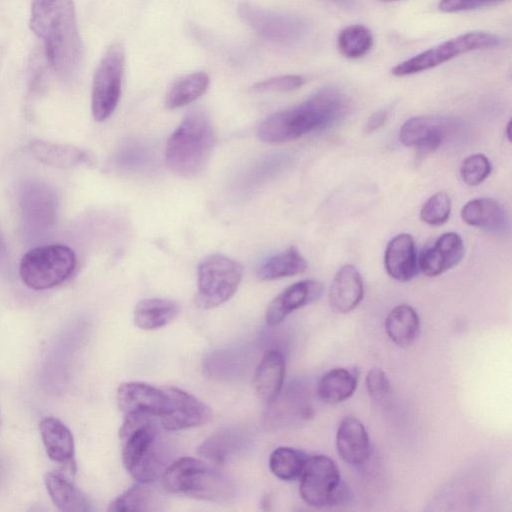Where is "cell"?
<instances>
[{
    "label": "cell",
    "instance_id": "cell-1",
    "mask_svg": "<svg viewBox=\"0 0 512 512\" xmlns=\"http://www.w3.org/2000/svg\"><path fill=\"white\" fill-rule=\"evenodd\" d=\"M29 24L52 70L62 79L72 78L82 58L73 0H32Z\"/></svg>",
    "mask_w": 512,
    "mask_h": 512
},
{
    "label": "cell",
    "instance_id": "cell-2",
    "mask_svg": "<svg viewBox=\"0 0 512 512\" xmlns=\"http://www.w3.org/2000/svg\"><path fill=\"white\" fill-rule=\"evenodd\" d=\"M349 109L350 101L342 90L323 87L297 106L267 116L258 126L257 136L267 143L294 140L335 125Z\"/></svg>",
    "mask_w": 512,
    "mask_h": 512
},
{
    "label": "cell",
    "instance_id": "cell-3",
    "mask_svg": "<svg viewBox=\"0 0 512 512\" xmlns=\"http://www.w3.org/2000/svg\"><path fill=\"white\" fill-rule=\"evenodd\" d=\"M122 462L138 482L153 483L169 466L171 452L154 418L126 416L119 430Z\"/></svg>",
    "mask_w": 512,
    "mask_h": 512
},
{
    "label": "cell",
    "instance_id": "cell-4",
    "mask_svg": "<svg viewBox=\"0 0 512 512\" xmlns=\"http://www.w3.org/2000/svg\"><path fill=\"white\" fill-rule=\"evenodd\" d=\"M216 141L208 115L199 109L190 111L167 140L165 160L169 169L184 178L203 171Z\"/></svg>",
    "mask_w": 512,
    "mask_h": 512
},
{
    "label": "cell",
    "instance_id": "cell-5",
    "mask_svg": "<svg viewBox=\"0 0 512 512\" xmlns=\"http://www.w3.org/2000/svg\"><path fill=\"white\" fill-rule=\"evenodd\" d=\"M162 481L170 493L201 500L227 502L234 495V486L223 473L193 457H181L171 462Z\"/></svg>",
    "mask_w": 512,
    "mask_h": 512
},
{
    "label": "cell",
    "instance_id": "cell-6",
    "mask_svg": "<svg viewBox=\"0 0 512 512\" xmlns=\"http://www.w3.org/2000/svg\"><path fill=\"white\" fill-rule=\"evenodd\" d=\"M76 264V255L68 246H37L23 255L19 274L28 288L47 290L65 282L74 272Z\"/></svg>",
    "mask_w": 512,
    "mask_h": 512
},
{
    "label": "cell",
    "instance_id": "cell-7",
    "mask_svg": "<svg viewBox=\"0 0 512 512\" xmlns=\"http://www.w3.org/2000/svg\"><path fill=\"white\" fill-rule=\"evenodd\" d=\"M502 44L503 38L491 32L463 33L398 63L391 72L397 77L413 75L437 67L460 55L476 50L496 48Z\"/></svg>",
    "mask_w": 512,
    "mask_h": 512
},
{
    "label": "cell",
    "instance_id": "cell-8",
    "mask_svg": "<svg viewBox=\"0 0 512 512\" xmlns=\"http://www.w3.org/2000/svg\"><path fill=\"white\" fill-rule=\"evenodd\" d=\"M299 480L302 500L315 508L344 503L350 496L338 466L326 455L306 457Z\"/></svg>",
    "mask_w": 512,
    "mask_h": 512
},
{
    "label": "cell",
    "instance_id": "cell-9",
    "mask_svg": "<svg viewBox=\"0 0 512 512\" xmlns=\"http://www.w3.org/2000/svg\"><path fill=\"white\" fill-rule=\"evenodd\" d=\"M197 274L196 303L203 309H211L234 295L242 279L243 267L227 256L211 254L200 261Z\"/></svg>",
    "mask_w": 512,
    "mask_h": 512
},
{
    "label": "cell",
    "instance_id": "cell-10",
    "mask_svg": "<svg viewBox=\"0 0 512 512\" xmlns=\"http://www.w3.org/2000/svg\"><path fill=\"white\" fill-rule=\"evenodd\" d=\"M125 51L120 42L112 43L95 71L91 92L93 118L102 122L115 111L121 96Z\"/></svg>",
    "mask_w": 512,
    "mask_h": 512
},
{
    "label": "cell",
    "instance_id": "cell-11",
    "mask_svg": "<svg viewBox=\"0 0 512 512\" xmlns=\"http://www.w3.org/2000/svg\"><path fill=\"white\" fill-rule=\"evenodd\" d=\"M21 220L31 238L45 236L57 218L58 199L53 188L40 180H27L19 195Z\"/></svg>",
    "mask_w": 512,
    "mask_h": 512
},
{
    "label": "cell",
    "instance_id": "cell-12",
    "mask_svg": "<svg viewBox=\"0 0 512 512\" xmlns=\"http://www.w3.org/2000/svg\"><path fill=\"white\" fill-rule=\"evenodd\" d=\"M238 15L251 29L273 42L295 43L308 33L305 20L293 14L242 3L238 8Z\"/></svg>",
    "mask_w": 512,
    "mask_h": 512
},
{
    "label": "cell",
    "instance_id": "cell-13",
    "mask_svg": "<svg viewBox=\"0 0 512 512\" xmlns=\"http://www.w3.org/2000/svg\"><path fill=\"white\" fill-rule=\"evenodd\" d=\"M167 408L159 417L160 425L167 431H178L205 425L212 418V411L204 402L180 388L163 387Z\"/></svg>",
    "mask_w": 512,
    "mask_h": 512
},
{
    "label": "cell",
    "instance_id": "cell-14",
    "mask_svg": "<svg viewBox=\"0 0 512 512\" xmlns=\"http://www.w3.org/2000/svg\"><path fill=\"white\" fill-rule=\"evenodd\" d=\"M117 405L125 416L143 415L160 417L167 408L168 398L164 388L143 382L121 384L116 394Z\"/></svg>",
    "mask_w": 512,
    "mask_h": 512
},
{
    "label": "cell",
    "instance_id": "cell-15",
    "mask_svg": "<svg viewBox=\"0 0 512 512\" xmlns=\"http://www.w3.org/2000/svg\"><path fill=\"white\" fill-rule=\"evenodd\" d=\"M450 120L436 116H415L401 126L399 140L421 154H428L442 144L448 128L454 126Z\"/></svg>",
    "mask_w": 512,
    "mask_h": 512
},
{
    "label": "cell",
    "instance_id": "cell-16",
    "mask_svg": "<svg viewBox=\"0 0 512 512\" xmlns=\"http://www.w3.org/2000/svg\"><path fill=\"white\" fill-rule=\"evenodd\" d=\"M322 292L323 285L311 279L288 286L269 304L265 316L267 325L280 324L293 311L318 300Z\"/></svg>",
    "mask_w": 512,
    "mask_h": 512
},
{
    "label": "cell",
    "instance_id": "cell-17",
    "mask_svg": "<svg viewBox=\"0 0 512 512\" xmlns=\"http://www.w3.org/2000/svg\"><path fill=\"white\" fill-rule=\"evenodd\" d=\"M463 256L462 238L455 232H447L423 249L419 267L425 275L435 277L456 266Z\"/></svg>",
    "mask_w": 512,
    "mask_h": 512
},
{
    "label": "cell",
    "instance_id": "cell-18",
    "mask_svg": "<svg viewBox=\"0 0 512 512\" xmlns=\"http://www.w3.org/2000/svg\"><path fill=\"white\" fill-rule=\"evenodd\" d=\"M336 448L339 457L353 466L363 464L370 455V439L362 422L355 416L344 417L337 429Z\"/></svg>",
    "mask_w": 512,
    "mask_h": 512
},
{
    "label": "cell",
    "instance_id": "cell-19",
    "mask_svg": "<svg viewBox=\"0 0 512 512\" xmlns=\"http://www.w3.org/2000/svg\"><path fill=\"white\" fill-rule=\"evenodd\" d=\"M252 440L251 431L242 426H229L205 439L198 454L214 463H223L244 450Z\"/></svg>",
    "mask_w": 512,
    "mask_h": 512
},
{
    "label": "cell",
    "instance_id": "cell-20",
    "mask_svg": "<svg viewBox=\"0 0 512 512\" xmlns=\"http://www.w3.org/2000/svg\"><path fill=\"white\" fill-rule=\"evenodd\" d=\"M364 285L359 271L353 265L339 268L329 289V303L337 313H349L361 302Z\"/></svg>",
    "mask_w": 512,
    "mask_h": 512
},
{
    "label": "cell",
    "instance_id": "cell-21",
    "mask_svg": "<svg viewBox=\"0 0 512 512\" xmlns=\"http://www.w3.org/2000/svg\"><path fill=\"white\" fill-rule=\"evenodd\" d=\"M384 265L395 280L407 282L417 273V253L411 235L402 233L392 238L386 246Z\"/></svg>",
    "mask_w": 512,
    "mask_h": 512
},
{
    "label": "cell",
    "instance_id": "cell-22",
    "mask_svg": "<svg viewBox=\"0 0 512 512\" xmlns=\"http://www.w3.org/2000/svg\"><path fill=\"white\" fill-rule=\"evenodd\" d=\"M39 429L48 457L64 466H75L74 438L69 428L55 417H45Z\"/></svg>",
    "mask_w": 512,
    "mask_h": 512
},
{
    "label": "cell",
    "instance_id": "cell-23",
    "mask_svg": "<svg viewBox=\"0 0 512 512\" xmlns=\"http://www.w3.org/2000/svg\"><path fill=\"white\" fill-rule=\"evenodd\" d=\"M285 376V358L281 351L268 350L254 373V388L257 396L267 404L281 392Z\"/></svg>",
    "mask_w": 512,
    "mask_h": 512
},
{
    "label": "cell",
    "instance_id": "cell-24",
    "mask_svg": "<svg viewBox=\"0 0 512 512\" xmlns=\"http://www.w3.org/2000/svg\"><path fill=\"white\" fill-rule=\"evenodd\" d=\"M267 405L264 423L269 429L289 426L310 414V407L295 388L284 392L281 390L277 397Z\"/></svg>",
    "mask_w": 512,
    "mask_h": 512
},
{
    "label": "cell",
    "instance_id": "cell-25",
    "mask_svg": "<svg viewBox=\"0 0 512 512\" xmlns=\"http://www.w3.org/2000/svg\"><path fill=\"white\" fill-rule=\"evenodd\" d=\"M462 220L474 227L491 233L504 231L508 226V215L503 206L492 198H476L461 209Z\"/></svg>",
    "mask_w": 512,
    "mask_h": 512
},
{
    "label": "cell",
    "instance_id": "cell-26",
    "mask_svg": "<svg viewBox=\"0 0 512 512\" xmlns=\"http://www.w3.org/2000/svg\"><path fill=\"white\" fill-rule=\"evenodd\" d=\"M28 150L36 160L58 168H73L90 161L87 152L66 144L34 140L30 142Z\"/></svg>",
    "mask_w": 512,
    "mask_h": 512
},
{
    "label": "cell",
    "instance_id": "cell-27",
    "mask_svg": "<svg viewBox=\"0 0 512 512\" xmlns=\"http://www.w3.org/2000/svg\"><path fill=\"white\" fill-rule=\"evenodd\" d=\"M44 483L55 506L64 512H86L89 502L81 491L60 471H49Z\"/></svg>",
    "mask_w": 512,
    "mask_h": 512
},
{
    "label": "cell",
    "instance_id": "cell-28",
    "mask_svg": "<svg viewBox=\"0 0 512 512\" xmlns=\"http://www.w3.org/2000/svg\"><path fill=\"white\" fill-rule=\"evenodd\" d=\"M356 368H333L322 375L317 395L325 403L337 404L350 398L358 384Z\"/></svg>",
    "mask_w": 512,
    "mask_h": 512
},
{
    "label": "cell",
    "instance_id": "cell-29",
    "mask_svg": "<svg viewBox=\"0 0 512 512\" xmlns=\"http://www.w3.org/2000/svg\"><path fill=\"white\" fill-rule=\"evenodd\" d=\"M385 330L389 338L400 347L411 345L420 333V319L409 305L394 307L386 317Z\"/></svg>",
    "mask_w": 512,
    "mask_h": 512
},
{
    "label": "cell",
    "instance_id": "cell-30",
    "mask_svg": "<svg viewBox=\"0 0 512 512\" xmlns=\"http://www.w3.org/2000/svg\"><path fill=\"white\" fill-rule=\"evenodd\" d=\"M176 302L162 298H148L138 302L134 310V323L143 330H156L169 324L178 314Z\"/></svg>",
    "mask_w": 512,
    "mask_h": 512
},
{
    "label": "cell",
    "instance_id": "cell-31",
    "mask_svg": "<svg viewBox=\"0 0 512 512\" xmlns=\"http://www.w3.org/2000/svg\"><path fill=\"white\" fill-rule=\"evenodd\" d=\"M307 262L293 246L264 261L257 270L260 280H275L303 273Z\"/></svg>",
    "mask_w": 512,
    "mask_h": 512
},
{
    "label": "cell",
    "instance_id": "cell-32",
    "mask_svg": "<svg viewBox=\"0 0 512 512\" xmlns=\"http://www.w3.org/2000/svg\"><path fill=\"white\" fill-rule=\"evenodd\" d=\"M209 82L205 72H194L179 78L166 94V107L176 109L194 102L207 91Z\"/></svg>",
    "mask_w": 512,
    "mask_h": 512
},
{
    "label": "cell",
    "instance_id": "cell-33",
    "mask_svg": "<svg viewBox=\"0 0 512 512\" xmlns=\"http://www.w3.org/2000/svg\"><path fill=\"white\" fill-rule=\"evenodd\" d=\"M150 484L138 482L111 502L108 510L113 512L156 510L159 497Z\"/></svg>",
    "mask_w": 512,
    "mask_h": 512
},
{
    "label": "cell",
    "instance_id": "cell-34",
    "mask_svg": "<svg viewBox=\"0 0 512 512\" xmlns=\"http://www.w3.org/2000/svg\"><path fill=\"white\" fill-rule=\"evenodd\" d=\"M374 45L373 34L366 26L353 24L343 28L337 36V48L345 58L356 60L364 57Z\"/></svg>",
    "mask_w": 512,
    "mask_h": 512
},
{
    "label": "cell",
    "instance_id": "cell-35",
    "mask_svg": "<svg viewBox=\"0 0 512 512\" xmlns=\"http://www.w3.org/2000/svg\"><path fill=\"white\" fill-rule=\"evenodd\" d=\"M306 455L291 447H278L269 457V468L280 480L294 481L299 479Z\"/></svg>",
    "mask_w": 512,
    "mask_h": 512
},
{
    "label": "cell",
    "instance_id": "cell-36",
    "mask_svg": "<svg viewBox=\"0 0 512 512\" xmlns=\"http://www.w3.org/2000/svg\"><path fill=\"white\" fill-rule=\"evenodd\" d=\"M451 213L450 197L444 192L432 195L423 204L420 211V218L429 225H441L445 223Z\"/></svg>",
    "mask_w": 512,
    "mask_h": 512
},
{
    "label": "cell",
    "instance_id": "cell-37",
    "mask_svg": "<svg viewBox=\"0 0 512 512\" xmlns=\"http://www.w3.org/2000/svg\"><path fill=\"white\" fill-rule=\"evenodd\" d=\"M492 166L484 154H473L465 158L460 166L462 180L469 186L481 184L491 173Z\"/></svg>",
    "mask_w": 512,
    "mask_h": 512
},
{
    "label": "cell",
    "instance_id": "cell-38",
    "mask_svg": "<svg viewBox=\"0 0 512 512\" xmlns=\"http://www.w3.org/2000/svg\"><path fill=\"white\" fill-rule=\"evenodd\" d=\"M305 83L300 75H282L255 83L251 90L259 93L289 92L300 88Z\"/></svg>",
    "mask_w": 512,
    "mask_h": 512
},
{
    "label": "cell",
    "instance_id": "cell-39",
    "mask_svg": "<svg viewBox=\"0 0 512 512\" xmlns=\"http://www.w3.org/2000/svg\"><path fill=\"white\" fill-rule=\"evenodd\" d=\"M365 386L370 397L378 403L387 400L392 393L389 379L379 368H373L367 373Z\"/></svg>",
    "mask_w": 512,
    "mask_h": 512
},
{
    "label": "cell",
    "instance_id": "cell-40",
    "mask_svg": "<svg viewBox=\"0 0 512 512\" xmlns=\"http://www.w3.org/2000/svg\"><path fill=\"white\" fill-rule=\"evenodd\" d=\"M505 0H440L438 8L445 13L466 12L490 7Z\"/></svg>",
    "mask_w": 512,
    "mask_h": 512
},
{
    "label": "cell",
    "instance_id": "cell-41",
    "mask_svg": "<svg viewBox=\"0 0 512 512\" xmlns=\"http://www.w3.org/2000/svg\"><path fill=\"white\" fill-rule=\"evenodd\" d=\"M388 113L389 111L384 108L371 114L364 125V132L366 134H370L379 130L385 124L388 118Z\"/></svg>",
    "mask_w": 512,
    "mask_h": 512
},
{
    "label": "cell",
    "instance_id": "cell-42",
    "mask_svg": "<svg viewBox=\"0 0 512 512\" xmlns=\"http://www.w3.org/2000/svg\"><path fill=\"white\" fill-rule=\"evenodd\" d=\"M7 258V248L0 234V266L3 265Z\"/></svg>",
    "mask_w": 512,
    "mask_h": 512
},
{
    "label": "cell",
    "instance_id": "cell-43",
    "mask_svg": "<svg viewBox=\"0 0 512 512\" xmlns=\"http://www.w3.org/2000/svg\"><path fill=\"white\" fill-rule=\"evenodd\" d=\"M341 7L351 8L354 6V0H329Z\"/></svg>",
    "mask_w": 512,
    "mask_h": 512
},
{
    "label": "cell",
    "instance_id": "cell-44",
    "mask_svg": "<svg viewBox=\"0 0 512 512\" xmlns=\"http://www.w3.org/2000/svg\"><path fill=\"white\" fill-rule=\"evenodd\" d=\"M510 127H511V121H509L507 123V128H506V135H507V139L510 141L511 137H510Z\"/></svg>",
    "mask_w": 512,
    "mask_h": 512
},
{
    "label": "cell",
    "instance_id": "cell-45",
    "mask_svg": "<svg viewBox=\"0 0 512 512\" xmlns=\"http://www.w3.org/2000/svg\"><path fill=\"white\" fill-rule=\"evenodd\" d=\"M380 1H383V2H396V1H400V0H380Z\"/></svg>",
    "mask_w": 512,
    "mask_h": 512
}]
</instances>
